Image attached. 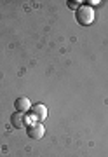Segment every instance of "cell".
<instances>
[{"label":"cell","mask_w":108,"mask_h":157,"mask_svg":"<svg viewBox=\"0 0 108 157\" xmlns=\"http://www.w3.org/2000/svg\"><path fill=\"white\" fill-rule=\"evenodd\" d=\"M77 21L80 25H84V26L85 25H91L94 21V11L89 6H80L77 9Z\"/></svg>","instance_id":"6da1fadb"},{"label":"cell","mask_w":108,"mask_h":157,"mask_svg":"<svg viewBox=\"0 0 108 157\" xmlns=\"http://www.w3.org/2000/svg\"><path fill=\"white\" fill-rule=\"evenodd\" d=\"M11 124H12V128H16V129H26L30 126V121L26 119L24 113L16 112L11 115Z\"/></svg>","instance_id":"7a4b0ae2"},{"label":"cell","mask_w":108,"mask_h":157,"mask_svg":"<svg viewBox=\"0 0 108 157\" xmlns=\"http://www.w3.org/2000/svg\"><path fill=\"white\" fill-rule=\"evenodd\" d=\"M30 115H33V119H37V121H44V119L47 117L46 105H42V103H35V105H32V108H30Z\"/></svg>","instance_id":"3957f363"},{"label":"cell","mask_w":108,"mask_h":157,"mask_svg":"<svg viewBox=\"0 0 108 157\" xmlns=\"http://www.w3.org/2000/svg\"><path fill=\"white\" fill-rule=\"evenodd\" d=\"M26 133H28V136L32 140H40L44 136V133H46V129H44L42 124H30L26 128Z\"/></svg>","instance_id":"277c9868"},{"label":"cell","mask_w":108,"mask_h":157,"mask_svg":"<svg viewBox=\"0 0 108 157\" xmlns=\"http://www.w3.org/2000/svg\"><path fill=\"white\" fill-rule=\"evenodd\" d=\"M14 107H16L17 112L21 113H26L32 108V105H30V100L28 98H24V96H21V98H17L16 101H14Z\"/></svg>","instance_id":"5b68a950"},{"label":"cell","mask_w":108,"mask_h":157,"mask_svg":"<svg viewBox=\"0 0 108 157\" xmlns=\"http://www.w3.org/2000/svg\"><path fill=\"white\" fill-rule=\"evenodd\" d=\"M80 4H82V2H79V0H70V2H68V7H70V9H79Z\"/></svg>","instance_id":"8992f818"}]
</instances>
